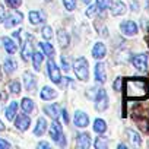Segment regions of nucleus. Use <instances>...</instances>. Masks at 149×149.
<instances>
[{"label":"nucleus","instance_id":"21","mask_svg":"<svg viewBox=\"0 0 149 149\" xmlns=\"http://www.w3.org/2000/svg\"><path fill=\"white\" fill-rule=\"evenodd\" d=\"M3 45H5V48H6V51H8L9 54H13V53L16 51V44H15L9 37H5V38H3Z\"/></svg>","mask_w":149,"mask_h":149},{"label":"nucleus","instance_id":"12","mask_svg":"<svg viewBox=\"0 0 149 149\" xmlns=\"http://www.w3.org/2000/svg\"><path fill=\"white\" fill-rule=\"evenodd\" d=\"M95 79L101 84H104L107 81V74H105V66L102 63H98L95 66Z\"/></svg>","mask_w":149,"mask_h":149},{"label":"nucleus","instance_id":"16","mask_svg":"<svg viewBox=\"0 0 149 149\" xmlns=\"http://www.w3.org/2000/svg\"><path fill=\"white\" fill-rule=\"evenodd\" d=\"M105 53H107V48H105V45L102 42H97L94 45V48H92V56L95 58H102L105 56Z\"/></svg>","mask_w":149,"mask_h":149},{"label":"nucleus","instance_id":"37","mask_svg":"<svg viewBox=\"0 0 149 149\" xmlns=\"http://www.w3.org/2000/svg\"><path fill=\"white\" fill-rule=\"evenodd\" d=\"M97 9H98V8H97V6H94V5H92V6H89V8H88V10H86V16H89V18H91V16H94V15L97 13Z\"/></svg>","mask_w":149,"mask_h":149},{"label":"nucleus","instance_id":"48","mask_svg":"<svg viewBox=\"0 0 149 149\" xmlns=\"http://www.w3.org/2000/svg\"><path fill=\"white\" fill-rule=\"evenodd\" d=\"M148 6H149V0H148Z\"/></svg>","mask_w":149,"mask_h":149},{"label":"nucleus","instance_id":"43","mask_svg":"<svg viewBox=\"0 0 149 149\" xmlns=\"http://www.w3.org/2000/svg\"><path fill=\"white\" fill-rule=\"evenodd\" d=\"M61 114H63V118H64V121H66V123H69V114H67V111L64 110Z\"/></svg>","mask_w":149,"mask_h":149},{"label":"nucleus","instance_id":"7","mask_svg":"<svg viewBox=\"0 0 149 149\" xmlns=\"http://www.w3.org/2000/svg\"><path fill=\"white\" fill-rule=\"evenodd\" d=\"M22 19H24V15H22L21 12L12 10L10 15L8 16V19L5 21V26H6V28H12V26H15V25H19V24L22 22Z\"/></svg>","mask_w":149,"mask_h":149},{"label":"nucleus","instance_id":"36","mask_svg":"<svg viewBox=\"0 0 149 149\" xmlns=\"http://www.w3.org/2000/svg\"><path fill=\"white\" fill-rule=\"evenodd\" d=\"M121 84H123V79H121V78H117V79L114 81V84H113L114 91H120V89H121Z\"/></svg>","mask_w":149,"mask_h":149},{"label":"nucleus","instance_id":"6","mask_svg":"<svg viewBox=\"0 0 149 149\" xmlns=\"http://www.w3.org/2000/svg\"><path fill=\"white\" fill-rule=\"evenodd\" d=\"M120 29H121V32H123L126 37H133V35H136L137 31H139L136 22H133V21H124V22L120 25Z\"/></svg>","mask_w":149,"mask_h":149},{"label":"nucleus","instance_id":"25","mask_svg":"<svg viewBox=\"0 0 149 149\" xmlns=\"http://www.w3.org/2000/svg\"><path fill=\"white\" fill-rule=\"evenodd\" d=\"M94 130L97 133H104L107 130V123L102 120V118H97L95 123H94Z\"/></svg>","mask_w":149,"mask_h":149},{"label":"nucleus","instance_id":"11","mask_svg":"<svg viewBox=\"0 0 149 149\" xmlns=\"http://www.w3.org/2000/svg\"><path fill=\"white\" fill-rule=\"evenodd\" d=\"M88 123H89V118L84 111H78L76 114H74V124H76L78 127H86Z\"/></svg>","mask_w":149,"mask_h":149},{"label":"nucleus","instance_id":"40","mask_svg":"<svg viewBox=\"0 0 149 149\" xmlns=\"http://www.w3.org/2000/svg\"><path fill=\"white\" fill-rule=\"evenodd\" d=\"M5 21V8L0 5V22H3Z\"/></svg>","mask_w":149,"mask_h":149},{"label":"nucleus","instance_id":"45","mask_svg":"<svg viewBox=\"0 0 149 149\" xmlns=\"http://www.w3.org/2000/svg\"><path fill=\"white\" fill-rule=\"evenodd\" d=\"M118 149H126V145H123V143H120V145H118Z\"/></svg>","mask_w":149,"mask_h":149},{"label":"nucleus","instance_id":"9","mask_svg":"<svg viewBox=\"0 0 149 149\" xmlns=\"http://www.w3.org/2000/svg\"><path fill=\"white\" fill-rule=\"evenodd\" d=\"M32 35H26V42L24 44V47H22V51H21V56L24 57V60H29V57L32 56V53H34V44H32Z\"/></svg>","mask_w":149,"mask_h":149},{"label":"nucleus","instance_id":"30","mask_svg":"<svg viewBox=\"0 0 149 149\" xmlns=\"http://www.w3.org/2000/svg\"><path fill=\"white\" fill-rule=\"evenodd\" d=\"M40 45H41L42 51L45 53V56H53V54H54V48L51 47V44H48V42H41Z\"/></svg>","mask_w":149,"mask_h":149},{"label":"nucleus","instance_id":"28","mask_svg":"<svg viewBox=\"0 0 149 149\" xmlns=\"http://www.w3.org/2000/svg\"><path fill=\"white\" fill-rule=\"evenodd\" d=\"M94 145H95L97 149H107V146H108V140H107L105 137L100 136V137H97V140H95Z\"/></svg>","mask_w":149,"mask_h":149},{"label":"nucleus","instance_id":"35","mask_svg":"<svg viewBox=\"0 0 149 149\" xmlns=\"http://www.w3.org/2000/svg\"><path fill=\"white\" fill-rule=\"evenodd\" d=\"M61 67L64 70H69L70 69V61H67V57L66 56H61Z\"/></svg>","mask_w":149,"mask_h":149},{"label":"nucleus","instance_id":"38","mask_svg":"<svg viewBox=\"0 0 149 149\" xmlns=\"http://www.w3.org/2000/svg\"><path fill=\"white\" fill-rule=\"evenodd\" d=\"M6 2H8L9 6H12V8H18V6L22 3V0H6Z\"/></svg>","mask_w":149,"mask_h":149},{"label":"nucleus","instance_id":"20","mask_svg":"<svg viewBox=\"0 0 149 149\" xmlns=\"http://www.w3.org/2000/svg\"><path fill=\"white\" fill-rule=\"evenodd\" d=\"M56 97H57V92H56L53 88H50V86H44V88H42V91H41V98H42V100L48 101V100H53V98H56Z\"/></svg>","mask_w":149,"mask_h":149},{"label":"nucleus","instance_id":"23","mask_svg":"<svg viewBox=\"0 0 149 149\" xmlns=\"http://www.w3.org/2000/svg\"><path fill=\"white\" fill-rule=\"evenodd\" d=\"M57 40H58V44H60L61 48L67 47V44H69V35H67V32H64L63 29L58 31V34H57Z\"/></svg>","mask_w":149,"mask_h":149},{"label":"nucleus","instance_id":"33","mask_svg":"<svg viewBox=\"0 0 149 149\" xmlns=\"http://www.w3.org/2000/svg\"><path fill=\"white\" fill-rule=\"evenodd\" d=\"M42 37H44L45 40H51V38H53V31H51L50 26H44V28H42Z\"/></svg>","mask_w":149,"mask_h":149},{"label":"nucleus","instance_id":"44","mask_svg":"<svg viewBox=\"0 0 149 149\" xmlns=\"http://www.w3.org/2000/svg\"><path fill=\"white\" fill-rule=\"evenodd\" d=\"M3 130H5V124L0 121V132H3Z\"/></svg>","mask_w":149,"mask_h":149},{"label":"nucleus","instance_id":"27","mask_svg":"<svg viewBox=\"0 0 149 149\" xmlns=\"http://www.w3.org/2000/svg\"><path fill=\"white\" fill-rule=\"evenodd\" d=\"M42 58H44V56L41 53H32V61H34V69L35 70H40Z\"/></svg>","mask_w":149,"mask_h":149},{"label":"nucleus","instance_id":"2","mask_svg":"<svg viewBox=\"0 0 149 149\" xmlns=\"http://www.w3.org/2000/svg\"><path fill=\"white\" fill-rule=\"evenodd\" d=\"M73 69H74V73H76L78 79H81V81H84V82L88 81V78H89V70H88V61H86V58H84V57L76 58V60H74Z\"/></svg>","mask_w":149,"mask_h":149},{"label":"nucleus","instance_id":"10","mask_svg":"<svg viewBox=\"0 0 149 149\" xmlns=\"http://www.w3.org/2000/svg\"><path fill=\"white\" fill-rule=\"evenodd\" d=\"M24 82H25V88H26L28 92H34L35 91L37 82H35V78L32 76V73H29V72L24 73Z\"/></svg>","mask_w":149,"mask_h":149},{"label":"nucleus","instance_id":"8","mask_svg":"<svg viewBox=\"0 0 149 149\" xmlns=\"http://www.w3.org/2000/svg\"><path fill=\"white\" fill-rule=\"evenodd\" d=\"M47 66H48V76H50V79H51L54 84H60L61 76H60V70H58V67L56 66V63H54L53 60H48Z\"/></svg>","mask_w":149,"mask_h":149},{"label":"nucleus","instance_id":"34","mask_svg":"<svg viewBox=\"0 0 149 149\" xmlns=\"http://www.w3.org/2000/svg\"><path fill=\"white\" fill-rule=\"evenodd\" d=\"M9 89L12 91V94L18 95V94H19V91H21V85H19V82H12V84L9 85Z\"/></svg>","mask_w":149,"mask_h":149},{"label":"nucleus","instance_id":"19","mask_svg":"<svg viewBox=\"0 0 149 149\" xmlns=\"http://www.w3.org/2000/svg\"><path fill=\"white\" fill-rule=\"evenodd\" d=\"M45 130H47V121H45V118H38V121H37V126H35V129H34V134L35 136H41L42 133H45Z\"/></svg>","mask_w":149,"mask_h":149},{"label":"nucleus","instance_id":"22","mask_svg":"<svg viewBox=\"0 0 149 149\" xmlns=\"http://www.w3.org/2000/svg\"><path fill=\"white\" fill-rule=\"evenodd\" d=\"M16 110H18V104L16 102H10V105L6 108V118L9 121H12L16 116Z\"/></svg>","mask_w":149,"mask_h":149},{"label":"nucleus","instance_id":"3","mask_svg":"<svg viewBox=\"0 0 149 149\" xmlns=\"http://www.w3.org/2000/svg\"><path fill=\"white\" fill-rule=\"evenodd\" d=\"M50 134H51V139H53L54 142H57L58 145L63 146V145L66 143L64 136H63V129H61V126H60V123H58L57 120L53 121V124H51V127H50Z\"/></svg>","mask_w":149,"mask_h":149},{"label":"nucleus","instance_id":"14","mask_svg":"<svg viewBox=\"0 0 149 149\" xmlns=\"http://www.w3.org/2000/svg\"><path fill=\"white\" fill-rule=\"evenodd\" d=\"M44 111H45L53 120H58V117H60V110H58V105H57V104L45 105V107H44Z\"/></svg>","mask_w":149,"mask_h":149},{"label":"nucleus","instance_id":"29","mask_svg":"<svg viewBox=\"0 0 149 149\" xmlns=\"http://www.w3.org/2000/svg\"><path fill=\"white\" fill-rule=\"evenodd\" d=\"M5 70H6L8 73H13V72L16 70V63H15V60L8 58V60L5 61Z\"/></svg>","mask_w":149,"mask_h":149},{"label":"nucleus","instance_id":"46","mask_svg":"<svg viewBox=\"0 0 149 149\" xmlns=\"http://www.w3.org/2000/svg\"><path fill=\"white\" fill-rule=\"evenodd\" d=\"M5 98H6V94L2 92V94H0V100H5Z\"/></svg>","mask_w":149,"mask_h":149},{"label":"nucleus","instance_id":"15","mask_svg":"<svg viewBox=\"0 0 149 149\" xmlns=\"http://www.w3.org/2000/svg\"><path fill=\"white\" fill-rule=\"evenodd\" d=\"M29 124H31L29 117L25 116V114H19V117L16 118V127H18L19 130H26V129L29 127Z\"/></svg>","mask_w":149,"mask_h":149},{"label":"nucleus","instance_id":"31","mask_svg":"<svg viewBox=\"0 0 149 149\" xmlns=\"http://www.w3.org/2000/svg\"><path fill=\"white\" fill-rule=\"evenodd\" d=\"M110 6V0H97V8L100 10H105Z\"/></svg>","mask_w":149,"mask_h":149},{"label":"nucleus","instance_id":"13","mask_svg":"<svg viewBox=\"0 0 149 149\" xmlns=\"http://www.w3.org/2000/svg\"><path fill=\"white\" fill-rule=\"evenodd\" d=\"M111 13L114 16H120V15L126 13V5L123 2H120V0H116L111 5Z\"/></svg>","mask_w":149,"mask_h":149},{"label":"nucleus","instance_id":"42","mask_svg":"<svg viewBox=\"0 0 149 149\" xmlns=\"http://www.w3.org/2000/svg\"><path fill=\"white\" fill-rule=\"evenodd\" d=\"M137 8H139V5H137V2H133V3H132V10H134V12H137V10H139Z\"/></svg>","mask_w":149,"mask_h":149},{"label":"nucleus","instance_id":"1","mask_svg":"<svg viewBox=\"0 0 149 149\" xmlns=\"http://www.w3.org/2000/svg\"><path fill=\"white\" fill-rule=\"evenodd\" d=\"M149 97V82L142 78H130L124 81V98L126 100H146Z\"/></svg>","mask_w":149,"mask_h":149},{"label":"nucleus","instance_id":"17","mask_svg":"<svg viewBox=\"0 0 149 149\" xmlns=\"http://www.w3.org/2000/svg\"><path fill=\"white\" fill-rule=\"evenodd\" d=\"M126 133H127L129 140H130V143H132L133 146H140V145H142V139H140V136H139L137 132H134V130H132V129H127Z\"/></svg>","mask_w":149,"mask_h":149},{"label":"nucleus","instance_id":"18","mask_svg":"<svg viewBox=\"0 0 149 149\" xmlns=\"http://www.w3.org/2000/svg\"><path fill=\"white\" fill-rule=\"evenodd\" d=\"M78 146L82 149H88L91 146V137L88 133H81L78 134Z\"/></svg>","mask_w":149,"mask_h":149},{"label":"nucleus","instance_id":"41","mask_svg":"<svg viewBox=\"0 0 149 149\" xmlns=\"http://www.w3.org/2000/svg\"><path fill=\"white\" fill-rule=\"evenodd\" d=\"M38 148H41V149H44V148H45V149H47V148H50V145H48L47 142H41V143L38 145Z\"/></svg>","mask_w":149,"mask_h":149},{"label":"nucleus","instance_id":"39","mask_svg":"<svg viewBox=\"0 0 149 149\" xmlns=\"http://www.w3.org/2000/svg\"><path fill=\"white\" fill-rule=\"evenodd\" d=\"M10 148V143L3 140V139H0V149H9Z\"/></svg>","mask_w":149,"mask_h":149},{"label":"nucleus","instance_id":"26","mask_svg":"<svg viewBox=\"0 0 149 149\" xmlns=\"http://www.w3.org/2000/svg\"><path fill=\"white\" fill-rule=\"evenodd\" d=\"M21 107H22V110H24L25 113H31V111L34 110V102H32L29 98H24L22 102H21Z\"/></svg>","mask_w":149,"mask_h":149},{"label":"nucleus","instance_id":"4","mask_svg":"<svg viewBox=\"0 0 149 149\" xmlns=\"http://www.w3.org/2000/svg\"><path fill=\"white\" fill-rule=\"evenodd\" d=\"M132 63L133 66L139 70V72H145L148 69V54L145 53H140V54H136L132 57Z\"/></svg>","mask_w":149,"mask_h":149},{"label":"nucleus","instance_id":"32","mask_svg":"<svg viewBox=\"0 0 149 149\" xmlns=\"http://www.w3.org/2000/svg\"><path fill=\"white\" fill-rule=\"evenodd\" d=\"M63 3H64V8L67 10H73L76 8V0H63Z\"/></svg>","mask_w":149,"mask_h":149},{"label":"nucleus","instance_id":"5","mask_svg":"<svg viewBox=\"0 0 149 149\" xmlns=\"http://www.w3.org/2000/svg\"><path fill=\"white\" fill-rule=\"evenodd\" d=\"M95 108L98 111H105L108 108V95H107L105 89L98 91V95L95 98Z\"/></svg>","mask_w":149,"mask_h":149},{"label":"nucleus","instance_id":"24","mask_svg":"<svg viewBox=\"0 0 149 149\" xmlns=\"http://www.w3.org/2000/svg\"><path fill=\"white\" fill-rule=\"evenodd\" d=\"M29 21H31L32 25L41 24V22H42V13H40V12H37V10L29 12Z\"/></svg>","mask_w":149,"mask_h":149},{"label":"nucleus","instance_id":"47","mask_svg":"<svg viewBox=\"0 0 149 149\" xmlns=\"http://www.w3.org/2000/svg\"><path fill=\"white\" fill-rule=\"evenodd\" d=\"M82 2H84V3H89V2H91V0H82Z\"/></svg>","mask_w":149,"mask_h":149}]
</instances>
